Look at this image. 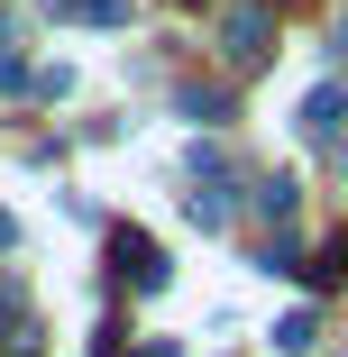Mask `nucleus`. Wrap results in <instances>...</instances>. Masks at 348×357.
I'll use <instances>...</instances> for the list:
<instances>
[{
  "instance_id": "obj_1",
  "label": "nucleus",
  "mask_w": 348,
  "mask_h": 357,
  "mask_svg": "<svg viewBox=\"0 0 348 357\" xmlns=\"http://www.w3.org/2000/svg\"><path fill=\"white\" fill-rule=\"evenodd\" d=\"M183 183H192L183 211H192L202 229H229V220H239V174H229L220 147H192V156H183Z\"/></svg>"
},
{
  "instance_id": "obj_2",
  "label": "nucleus",
  "mask_w": 348,
  "mask_h": 357,
  "mask_svg": "<svg viewBox=\"0 0 348 357\" xmlns=\"http://www.w3.org/2000/svg\"><path fill=\"white\" fill-rule=\"evenodd\" d=\"M220 64H229V74L275 64V0H239V10H220Z\"/></svg>"
},
{
  "instance_id": "obj_3",
  "label": "nucleus",
  "mask_w": 348,
  "mask_h": 357,
  "mask_svg": "<svg viewBox=\"0 0 348 357\" xmlns=\"http://www.w3.org/2000/svg\"><path fill=\"white\" fill-rule=\"evenodd\" d=\"M110 275L128 284V294H165L174 284V266H165V248L147 229H110Z\"/></svg>"
},
{
  "instance_id": "obj_4",
  "label": "nucleus",
  "mask_w": 348,
  "mask_h": 357,
  "mask_svg": "<svg viewBox=\"0 0 348 357\" xmlns=\"http://www.w3.org/2000/svg\"><path fill=\"white\" fill-rule=\"evenodd\" d=\"M248 211H257L266 229H294V211H303V183H294V174H257V183H248Z\"/></svg>"
},
{
  "instance_id": "obj_5",
  "label": "nucleus",
  "mask_w": 348,
  "mask_h": 357,
  "mask_svg": "<svg viewBox=\"0 0 348 357\" xmlns=\"http://www.w3.org/2000/svg\"><path fill=\"white\" fill-rule=\"evenodd\" d=\"M339 119H348V92H339V83H321V92L303 101V119H294V128H303V137H339Z\"/></svg>"
},
{
  "instance_id": "obj_6",
  "label": "nucleus",
  "mask_w": 348,
  "mask_h": 357,
  "mask_svg": "<svg viewBox=\"0 0 348 357\" xmlns=\"http://www.w3.org/2000/svg\"><path fill=\"white\" fill-rule=\"evenodd\" d=\"M137 0H46V19H83V28H128Z\"/></svg>"
},
{
  "instance_id": "obj_7",
  "label": "nucleus",
  "mask_w": 348,
  "mask_h": 357,
  "mask_svg": "<svg viewBox=\"0 0 348 357\" xmlns=\"http://www.w3.org/2000/svg\"><path fill=\"white\" fill-rule=\"evenodd\" d=\"M174 110H183L192 128H220V119H229V92H202V83H183V92H174Z\"/></svg>"
},
{
  "instance_id": "obj_8",
  "label": "nucleus",
  "mask_w": 348,
  "mask_h": 357,
  "mask_svg": "<svg viewBox=\"0 0 348 357\" xmlns=\"http://www.w3.org/2000/svg\"><path fill=\"white\" fill-rule=\"evenodd\" d=\"M275 348H285V357L321 348V321H312V312H285V321H275Z\"/></svg>"
},
{
  "instance_id": "obj_9",
  "label": "nucleus",
  "mask_w": 348,
  "mask_h": 357,
  "mask_svg": "<svg viewBox=\"0 0 348 357\" xmlns=\"http://www.w3.org/2000/svg\"><path fill=\"white\" fill-rule=\"evenodd\" d=\"M339 275H348V229H339V238H330L312 266H303V284H339Z\"/></svg>"
},
{
  "instance_id": "obj_10",
  "label": "nucleus",
  "mask_w": 348,
  "mask_h": 357,
  "mask_svg": "<svg viewBox=\"0 0 348 357\" xmlns=\"http://www.w3.org/2000/svg\"><path fill=\"white\" fill-rule=\"evenodd\" d=\"M0 92H37V64L19 46H0Z\"/></svg>"
},
{
  "instance_id": "obj_11",
  "label": "nucleus",
  "mask_w": 348,
  "mask_h": 357,
  "mask_svg": "<svg viewBox=\"0 0 348 357\" xmlns=\"http://www.w3.org/2000/svg\"><path fill=\"white\" fill-rule=\"evenodd\" d=\"M74 92V64H37V101H64Z\"/></svg>"
},
{
  "instance_id": "obj_12",
  "label": "nucleus",
  "mask_w": 348,
  "mask_h": 357,
  "mask_svg": "<svg viewBox=\"0 0 348 357\" xmlns=\"http://www.w3.org/2000/svg\"><path fill=\"white\" fill-rule=\"evenodd\" d=\"M92 357H119V321H101V330H92Z\"/></svg>"
},
{
  "instance_id": "obj_13",
  "label": "nucleus",
  "mask_w": 348,
  "mask_h": 357,
  "mask_svg": "<svg viewBox=\"0 0 348 357\" xmlns=\"http://www.w3.org/2000/svg\"><path fill=\"white\" fill-rule=\"evenodd\" d=\"M10 248H19V220H10V211H0V257H10Z\"/></svg>"
},
{
  "instance_id": "obj_14",
  "label": "nucleus",
  "mask_w": 348,
  "mask_h": 357,
  "mask_svg": "<svg viewBox=\"0 0 348 357\" xmlns=\"http://www.w3.org/2000/svg\"><path fill=\"white\" fill-rule=\"evenodd\" d=\"M137 357H183V348H174V339H147V348H137Z\"/></svg>"
},
{
  "instance_id": "obj_15",
  "label": "nucleus",
  "mask_w": 348,
  "mask_h": 357,
  "mask_svg": "<svg viewBox=\"0 0 348 357\" xmlns=\"http://www.w3.org/2000/svg\"><path fill=\"white\" fill-rule=\"evenodd\" d=\"M330 55H339V64H348V19H339V37H330Z\"/></svg>"
}]
</instances>
